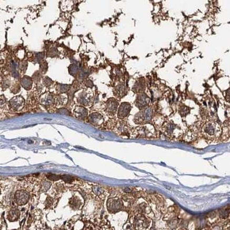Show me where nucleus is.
<instances>
[{
  "instance_id": "nucleus-18",
  "label": "nucleus",
  "mask_w": 230,
  "mask_h": 230,
  "mask_svg": "<svg viewBox=\"0 0 230 230\" xmlns=\"http://www.w3.org/2000/svg\"><path fill=\"white\" fill-rule=\"evenodd\" d=\"M41 184H42V190H43L44 192L47 190H48L47 189L48 187H50V183L47 181H43Z\"/></svg>"
},
{
  "instance_id": "nucleus-20",
  "label": "nucleus",
  "mask_w": 230,
  "mask_h": 230,
  "mask_svg": "<svg viewBox=\"0 0 230 230\" xmlns=\"http://www.w3.org/2000/svg\"><path fill=\"white\" fill-rule=\"evenodd\" d=\"M5 103V100L4 99L0 98V106L4 105Z\"/></svg>"
},
{
  "instance_id": "nucleus-17",
  "label": "nucleus",
  "mask_w": 230,
  "mask_h": 230,
  "mask_svg": "<svg viewBox=\"0 0 230 230\" xmlns=\"http://www.w3.org/2000/svg\"><path fill=\"white\" fill-rule=\"evenodd\" d=\"M143 87H144V84L143 83L138 82L135 84V86H134V87H133V91L136 93L141 92V91H143Z\"/></svg>"
},
{
  "instance_id": "nucleus-15",
  "label": "nucleus",
  "mask_w": 230,
  "mask_h": 230,
  "mask_svg": "<svg viewBox=\"0 0 230 230\" xmlns=\"http://www.w3.org/2000/svg\"><path fill=\"white\" fill-rule=\"evenodd\" d=\"M118 131L121 133V134H127L128 133L129 128L125 121H121L118 124H117V128H116Z\"/></svg>"
},
{
  "instance_id": "nucleus-4",
  "label": "nucleus",
  "mask_w": 230,
  "mask_h": 230,
  "mask_svg": "<svg viewBox=\"0 0 230 230\" xmlns=\"http://www.w3.org/2000/svg\"><path fill=\"white\" fill-rule=\"evenodd\" d=\"M164 129L166 134L170 137L177 138L182 134L181 128L174 123H168L165 125Z\"/></svg>"
},
{
  "instance_id": "nucleus-6",
  "label": "nucleus",
  "mask_w": 230,
  "mask_h": 230,
  "mask_svg": "<svg viewBox=\"0 0 230 230\" xmlns=\"http://www.w3.org/2000/svg\"><path fill=\"white\" fill-rule=\"evenodd\" d=\"M108 210L112 212H117L122 209L123 204L121 199L118 198L110 199L107 202Z\"/></svg>"
},
{
  "instance_id": "nucleus-7",
  "label": "nucleus",
  "mask_w": 230,
  "mask_h": 230,
  "mask_svg": "<svg viewBox=\"0 0 230 230\" xmlns=\"http://www.w3.org/2000/svg\"><path fill=\"white\" fill-rule=\"evenodd\" d=\"M131 105L129 103L124 102L120 105L118 110V117L120 119H124L128 117L131 110Z\"/></svg>"
},
{
  "instance_id": "nucleus-14",
  "label": "nucleus",
  "mask_w": 230,
  "mask_h": 230,
  "mask_svg": "<svg viewBox=\"0 0 230 230\" xmlns=\"http://www.w3.org/2000/svg\"><path fill=\"white\" fill-rule=\"evenodd\" d=\"M115 95H116L118 98H122L124 96H125L127 93V89L124 85H119L115 89Z\"/></svg>"
},
{
  "instance_id": "nucleus-13",
  "label": "nucleus",
  "mask_w": 230,
  "mask_h": 230,
  "mask_svg": "<svg viewBox=\"0 0 230 230\" xmlns=\"http://www.w3.org/2000/svg\"><path fill=\"white\" fill-rule=\"evenodd\" d=\"M74 114L77 118L83 120L87 118V111L86 109H85L84 107H78L75 109Z\"/></svg>"
},
{
  "instance_id": "nucleus-19",
  "label": "nucleus",
  "mask_w": 230,
  "mask_h": 230,
  "mask_svg": "<svg viewBox=\"0 0 230 230\" xmlns=\"http://www.w3.org/2000/svg\"><path fill=\"white\" fill-rule=\"evenodd\" d=\"M49 176L48 177V179H51V180H58L59 179V177L58 176H57L56 175H53V174H50L48 175Z\"/></svg>"
},
{
  "instance_id": "nucleus-5",
  "label": "nucleus",
  "mask_w": 230,
  "mask_h": 230,
  "mask_svg": "<svg viewBox=\"0 0 230 230\" xmlns=\"http://www.w3.org/2000/svg\"><path fill=\"white\" fill-rule=\"evenodd\" d=\"M118 106V102L116 99L111 98L108 99L106 104L105 111L108 116H114L116 114Z\"/></svg>"
},
{
  "instance_id": "nucleus-12",
  "label": "nucleus",
  "mask_w": 230,
  "mask_h": 230,
  "mask_svg": "<svg viewBox=\"0 0 230 230\" xmlns=\"http://www.w3.org/2000/svg\"><path fill=\"white\" fill-rule=\"evenodd\" d=\"M10 106L14 109V110H18L22 108L24 104V99L22 98H20L19 96L16 97L12 99L9 102Z\"/></svg>"
},
{
  "instance_id": "nucleus-2",
  "label": "nucleus",
  "mask_w": 230,
  "mask_h": 230,
  "mask_svg": "<svg viewBox=\"0 0 230 230\" xmlns=\"http://www.w3.org/2000/svg\"><path fill=\"white\" fill-rule=\"evenodd\" d=\"M153 111L150 107H146L136 115L134 118V122L138 125H144L150 122L152 119Z\"/></svg>"
},
{
  "instance_id": "nucleus-9",
  "label": "nucleus",
  "mask_w": 230,
  "mask_h": 230,
  "mask_svg": "<svg viewBox=\"0 0 230 230\" xmlns=\"http://www.w3.org/2000/svg\"><path fill=\"white\" fill-rule=\"evenodd\" d=\"M149 224L148 219L143 215H138L134 219L133 225L135 227H138L139 229H144L147 227Z\"/></svg>"
},
{
  "instance_id": "nucleus-11",
  "label": "nucleus",
  "mask_w": 230,
  "mask_h": 230,
  "mask_svg": "<svg viewBox=\"0 0 230 230\" xmlns=\"http://www.w3.org/2000/svg\"><path fill=\"white\" fill-rule=\"evenodd\" d=\"M89 122L94 126H100L103 123V118L98 113H93L90 115L89 118Z\"/></svg>"
},
{
  "instance_id": "nucleus-10",
  "label": "nucleus",
  "mask_w": 230,
  "mask_h": 230,
  "mask_svg": "<svg viewBox=\"0 0 230 230\" xmlns=\"http://www.w3.org/2000/svg\"><path fill=\"white\" fill-rule=\"evenodd\" d=\"M15 199L18 205H22L26 204L29 199V194L24 190H20L15 194Z\"/></svg>"
},
{
  "instance_id": "nucleus-3",
  "label": "nucleus",
  "mask_w": 230,
  "mask_h": 230,
  "mask_svg": "<svg viewBox=\"0 0 230 230\" xmlns=\"http://www.w3.org/2000/svg\"><path fill=\"white\" fill-rule=\"evenodd\" d=\"M141 126L136 128L134 133L137 137L144 138H152L156 137L157 132L155 128L148 127L147 124L141 125Z\"/></svg>"
},
{
  "instance_id": "nucleus-8",
  "label": "nucleus",
  "mask_w": 230,
  "mask_h": 230,
  "mask_svg": "<svg viewBox=\"0 0 230 230\" xmlns=\"http://www.w3.org/2000/svg\"><path fill=\"white\" fill-rule=\"evenodd\" d=\"M149 102L150 99L148 96L145 93H142L137 96L136 101V105L140 110H143L148 106Z\"/></svg>"
},
{
  "instance_id": "nucleus-1",
  "label": "nucleus",
  "mask_w": 230,
  "mask_h": 230,
  "mask_svg": "<svg viewBox=\"0 0 230 230\" xmlns=\"http://www.w3.org/2000/svg\"><path fill=\"white\" fill-rule=\"evenodd\" d=\"M202 134L204 137L210 140H214L220 137L222 134V129L215 123H208L202 128Z\"/></svg>"
},
{
  "instance_id": "nucleus-16",
  "label": "nucleus",
  "mask_w": 230,
  "mask_h": 230,
  "mask_svg": "<svg viewBox=\"0 0 230 230\" xmlns=\"http://www.w3.org/2000/svg\"><path fill=\"white\" fill-rule=\"evenodd\" d=\"M20 215V213L19 211L17 209H12L9 213V215H8V218L9 220L10 221H12V222H13V221H15L17 220L18 218H19Z\"/></svg>"
}]
</instances>
